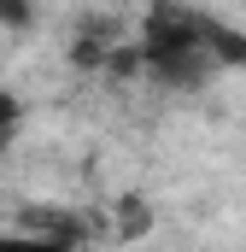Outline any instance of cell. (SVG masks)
<instances>
[{
    "label": "cell",
    "instance_id": "3957f363",
    "mask_svg": "<svg viewBox=\"0 0 246 252\" xmlns=\"http://www.w3.org/2000/svg\"><path fill=\"white\" fill-rule=\"evenodd\" d=\"M18 124H24V100H18L12 88H0V153L18 141Z\"/></svg>",
    "mask_w": 246,
    "mask_h": 252
},
{
    "label": "cell",
    "instance_id": "5b68a950",
    "mask_svg": "<svg viewBox=\"0 0 246 252\" xmlns=\"http://www.w3.org/2000/svg\"><path fill=\"white\" fill-rule=\"evenodd\" d=\"M24 18H30L24 0H0V24H24Z\"/></svg>",
    "mask_w": 246,
    "mask_h": 252
},
{
    "label": "cell",
    "instance_id": "277c9868",
    "mask_svg": "<svg viewBox=\"0 0 246 252\" xmlns=\"http://www.w3.org/2000/svg\"><path fill=\"white\" fill-rule=\"evenodd\" d=\"M217 59H235V64H246V41H235L229 30H217Z\"/></svg>",
    "mask_w": 246,
    "mask_h": 252
},
{
    "label": "cell",
    "instance_id": "6da1fadb",
    "mask_svg": "<svg viewBox=\"0 0 246 252\" xmlns=\"http://www.w3.org/2000/svg\"><path fill=\"white\" fill-rule=\"evenodd\" d=\"M135 64L170 88H199L217 64V24L193 18L182 6L158 0L147 18H141V35H135Z\"/></svg>",
    "mask_w": 246,
    "mask_h": 252
},
{
    "label": "cell",
    "instance_id": "7a4b0ae2",
    "mask_svg": "<svg viewBox=\"0 0 246 252\" xmlns=\"http://www.w3.org/2000/svg\"><path fill=\"white\" fill-rule=\"evenodd\" d=\"M0 252H76L70 235H35V229H0Z\"/></svg>",
    "mask_w": 246,
    "mask_h": 252
}]
</instances>
